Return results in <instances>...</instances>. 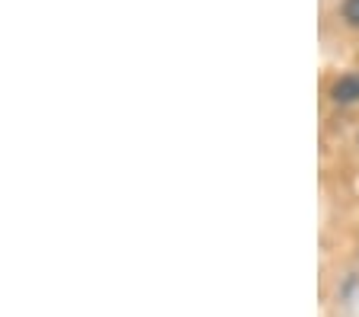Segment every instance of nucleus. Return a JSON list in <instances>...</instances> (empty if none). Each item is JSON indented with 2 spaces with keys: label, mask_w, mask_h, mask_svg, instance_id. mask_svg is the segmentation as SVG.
I'll return each mask as SVG.
<instances>
[{
  "label": "nucleus",
  "mask_w": 359,
  "mask_h": 317,
  "mask_svg": "<svg viewBox=\"0 0 359 317\" xmlns=\"http://www.w3.org/2000/svg\"><path fill=\"white\" fill-rule=\"evenodd\" d=\"M344 20L350 26H359V0H344Z\"/></svg>",
  "instance_id": "f03ea898"
},
{
  "label": "nucleus",
  "mask_w": 359,
  "mask_h": 317,
  "mask_svg": "<svg viewBox=\"0 0 359 317\" xmlns=\"http://www.w3.org/2000/svg\"><path fill=\"white\" fill-rule=\"evenodd\" d=\"M330 97H334V103H340V106L356 103V99H359V74L337 77L334 87H330Z\"/></svg>",
  "instance_id": "f257e3e1"
}]
</instances>
